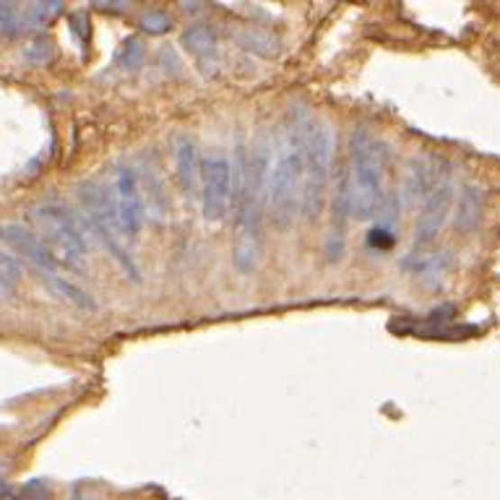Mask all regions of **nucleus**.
I'll use <instances>...</instances> for the list:
<instances>
[{
	"instance_id": "1",
	"label": "nucleus",
	"mask_w": 500,
	"mask_h": 500,
	"mask_svg": "<svg viewBox=\"0 0 500 500\" xmlns=\"http://www.w3.org/2000/svg\"><path fill=\"white\" fill-rule=\"evenodd\" d=\"M274 141L261 136L256 141L253 154L248 157L245 146H235V162L232 167V195L230 206L235 212V266L240 274H250L259 261L261 250V219L266 206V183H268V167H271Z\"/></svg>"
},
{
	"instance_id": "2",
	"label": "nucleus",
	"mask_w": 500,
	"mask_h": 500,
	"mask_svg": "<svg viewBox=\"0 0 500 500\" xmlns=\"http://www.w3.org/2000/svg\"><path fill=\"white\" fill-rule=\"evenodd\" d=\"M310 118L305 110H295L279 128L271 151L266 201L277 230H289L300 214V183H303V157H305V131Z\"/></svg>"
},
{
	"instance_id": "3",
	"label": "nucleus",
	"mask_w": 500,
	"mask_h": 500,
	"mask_svg": "<svg viewBox=\"0 0 500 500\" xmlns=\"http://www.w3.org/2000/svg\"><path fill=\"white\" fill-rule=\"evenodd\" d=\"M383 162H386V149L378 141H373V136L365 128H358L350 139V167H347L350 201L358 219L381 216L386 204Z\"/></svg>"
},
{
	"instance_id": "4",
	"label": "nucleus",
	"mask_w": 500,
	"mask_h": 500,
	"mask_svg": "<svg viewBox=\"0 0 500 500\" xmlns=\"http://www.w3.org/2000/svg\"><path fill=\"white\" fill-rule=\"evenodd\" d=\"M333 157V131L323 120H310L305 131V157H303V183H300V216L318 222L326 204L329 169Z\"/></svg>"
},
{
	"instance_id": "5",
	"label": "nucleus",
	"mask_w": 500,
	"mask_h": 500,
	"mask_svg": "<svg viewBox=\"0 0 500 500\" xmlns=\"http://www.w3.org/2000/svg\"><path fill=\"white\" fill-rule=\"evenodd\" d=\"M76 195H78V201L84 206L86 224L92 227L99 245L115 259V263L123 268V274L131 282H139L141 271H139V263L133 261V256L123 248V230H120L118 216H115V209H113L110 193L105 191L99 183H95V180H84V183H78Z\"/></svg>"
},
{
	"instance_id": "6",
	"label": "nucleus",
	"mask_w": 500,
	"mask_h": 500,
	"mask_svg": "<svg viewBox=\"0 0 500 500\" xmlns=\"http://www.w3.org/2000/svg\"><path fill=\"white\" fill-rule=\"evenodd\" d=\"M32 219L42 232V245L52 253L60 268L66 271H84L86 266V238L81 232L78 219L58 204H42L32 209Z\"/></svg>"
},
{
	"instance_id": "7",
	"label": "nucleus",
	"mask_w": 500,
	"mask_h": 500,
	"mask_svg": "<svg viewBox=\"0 0 500 500\" xmlns=\"http://www.w3.org/2000/svg\"><path fill=\"white\" fill-rule=\"evenodd\" d=\"M198 198H201V214L206 222H222L230 209L232 195V167L224 154H209L201 162V180H198Z\"/></svg>"
},
{
	"instance_id": "8",
	"label": "nucleus",
	"mask_w": 500,
	"mask_h": 500,
	"mask_svg": "<svg viewBox=\"0 0 500 500\" xmlns=\"http://www.w3.org/2000/svg\"><path fill=\"white\" fill-rule=\"evenodd\" d=\"M113 209L118 216L123 238L136 240L143 227V198L139 191V177L133 172V167L120 165L113 172Z\"/></svg>"
},
{
	"instance_id": "9",
	"label": "nucleus",
	"mask_w": 500,
	"mask_h": 500,
	"mask_svg": "<svg viewBox=\"0 0 500 500\" xmlns=\"http://www.w3.org/2000/svg\"><path fill=\"white\" fill-rule=\"evenodd\" d=\"M453 198H456L453 180L451 175L446 172V175L430 188L425 201H423V212H420V219H417V238H414L412 256L420 253L423 248H428L430 242H435V238L443 232V227H446L449 214H451L453 209Z\"/></svg>"
},
{
	"instance_id": "10",
	"label": "nucleus",
	"mask_w": 500,
	"mask_h": 500,
	"mask_svg": "<svg viewBox=\"0 0 500 500\" xmlns=\"http://www.w3.org/2000/svg\"><path fill=\"white\" fill-rule=\"evenodd\" d=\"M350 219H352L350 177H347V165H341L336 169V183L332 191V224H329V238H326V259L332 263L339 261L344 253Z\"/></svg>"
},
{
	"instance_id": "11",
	"label": "nucleus",
	"mask_w": 500,
	"mask_h": 500,
	"mask_svg": "<svg viewBox=\"0 0 500 500\" xmlns=\"http://www.w3.org/2000/svg\"><path fill=\"white\" fill-rule=\"evenodd\" d=\"M3 238L11 242L14 250H19L26 261L32 263V268L37 271V279L45 285L52 277H63V268L58 266V261L52 259L48 248L42 245V240L37 238L34 232H29L26 227L19 224H5L3 227Z\"/></svg>"
},
{
	"instance_id": "12",
	"label": "nucleus",
	"mask_w": 500,
	"mask_h": 500,
	"mask_svg": "<svg viewBox=\"0 0 500 500\" xmlns=\"http://www.w3.org/2000/svg\"><path fill=\"white\" fill-rule=\"evenodd\" d=\"M175 177L183 193V201L188 206H195L198 201V180H201V162H198V149L191 136L180 133L175 141Z\"/></svg>"
},
{
	"instance_id": "13",
	"label": "nucleus",
	"mask_w": 500,
	"mask_h": 500,
	"mask_svg": "<svg viewBox=\"0 0 500 500\" xmlns=\"http://www.w3.org/2000/svg\"><path fill=\"white\" fill-rule=\"evenodd\" d=\"M183 45L191 52V58L198 63L201 73L212 76L219 66V40L216 32L209 24H191L183 32Z\"/></svg>"
},
{
	"instance_id": "14",
	"label": "nucleus",
	"mask_w": 500,
	"mask_h": 500,
	"mask_svg": "<svg viewBox=\"0 0 500 500\" xmlns=\"http://www.w3.org/2000/svg\"><path fill=\"white\" fill-rule=\"evenodd\" d=\"M482 214H485V191L475 183H467L459 191V201H456V216H453L456 232L475 235L479 222H482Z\"/></svg>"
},
{
	"instance_id": "15",
	"label": "nucleus",
	"mask_w": 500,
	"mask_h": 500,
	"mask_svg": "<svg viewBox=\"0 0 500 500\" xmlns=\"http://www.w3.org/2000/svg\"><path fill=\"white\" fill-rule=\"evenodd\" d=\"M449 169H435L432 162H425V159H414L409 162V169L405 175V188H402V195H405V206H414V204H423L425 195L430 193V188L446 175Z\"/></svg>"
},
{
	"instance_id": "16",
	"label": "nucleus",
	"mask_w": 500,
	"mask_h": 500,
	"mask_svg": "<svg viewBox=\"0 0 500 500\" xmlns=\"http://www.w3.org/2000/svg\"><path fill=\"white\" fill-rule=\"evenodd\" d=\"M63 11V3L60 0H48V3H29L26 8H22V24L26 29H40L45 26L50 19L60 16Z\"/></svg>"
},
{
	"instance_id": "17",
	"label": "nucleus",
	"mask_w": 500,
	"mask_h": 500,
	"mask_svg": "<svg viewBox=\"0 0 500 500\" xmlns=\"http://www.w3.org/2000/svg\"><path fill=\"white\" fill-rule=\"evenodd\" d=\"M453 266V259H451V250H441V253H435V256H430L425 261L414 263V271L428 282L430 286H435V282H441L446 274H449V268Z\"/></svg>"
},
{
	"instance_id": "18",
	"label": "nucleus",
	"mask_w": 500,
	"mask_h": 500,
	"mask_svg": "<svg viewBox=\"0 0 500 500\" xmlns=\"http://www.w3.org/2000/svg\"><path fill=\"white\" fill-rule=\"evenodd\" d=\"M238 45L250 50V52L266 55V58L279 52V42L274 37H268L266 32H256V29H242V32H238Z\"/></svg>"
},
{
	"instance_id": "19",
	"label": "nucleus",
	"mask_w": 500,
	"mask_h": 500,
	"mask_svg": "<svg viewBox=\"0 0 500 500\" xmlns=\"http://www.w3.org/2000/svg\"><path fill=\"white\" fill-rule=\"evenodd\" d=\"M143 60H146V50H143L141 40H136V37L125 40L118 52L120 68H123V71H139L143 66Z\"/></svg>"
},
{
	"instance_id": "20",
	"label": "nucleus",
	"mask_w": 500,
	"mask_h": 500,
	"mask_svg": "<svg viewBox=\"0 0 500 500\" xmlns=\"http://www.w3.org/2000/svg\"><path fill=\"white\" fill-rule=\"evenodd\" d=\"M22 32H24L22 8L16 3H0V34L3 37H19Z\"/></svg>"
},
{
	"instance_id": "21",
	"label": "nucleus",
	"mask_w": 500,
	"mask_h": 500,
	"mask_svg": "<svg viewBox=\"0 0 500 500\" xmlns=\"http://www.w3.org/2000/svg\"><path fill=\"white\" fill-rule=\"evenodd\" d=\"M368 245L373 250H388L396 245V227H386V224H378L368 232Z\"/></svg>"
},
{
	"instance_id": "22",
	"label": "nucleus",
	"mask_w": 500,
	"mask_h": 500,
	"mask_svg": "<svg viewBox=\"0 0 500 500\" xmlns=\"http://www.w3.org/2000/svg\"><path fill=\"white\" fill-rule=\"evenodd\" d=\"M22 279V268L19 261H14L5 250H0V285L5 286L8 292L16 286V282Z\"/></svg>"
},
{
	"instance_id": "23",
	"label": "nucleus",
	"mask_w": 500,
	"mask_h": 500,
	"mask_svg": "<svg viewBox=\"0 0 500 500\" xmlns=\"http://www.w3.org/2000/svg\"><path fill=\"white\" fill-rule=\"evenodd\" d=\"M141 29L149 34H162L172 29V19L167 16L165 11H146L141 16Z\"/></svg>"
}]
</instances>
